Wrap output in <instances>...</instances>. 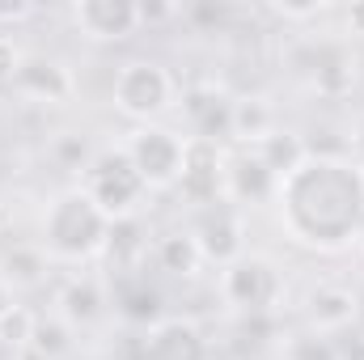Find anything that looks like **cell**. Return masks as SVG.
Here are the masks:
<instances>
[{
  "label": "cell",
  "mask_w": 364,
  "mask_h": 360,
  "mask_svg": "<svg viewBox=\"0 0 364 360\" xmlns=\"http://www.w3.org/2000/svg\"><path fill=\"white\" fill-rule=\"evenodd\" d=\"M279 225L314 250H343L364 229V179L352 157L305 153L275 186Z\"/></svg>",
  "instance_id": "obj_1"
},
{
  "label": "cell",
  "mask_w": 364,
  "mask_h": 360,
  "mask_svg": "<svg viewBox=\"0 0 364 360\" xmlns=\"http://www.w3.org/2000/svg\"><path fill=\"white\" fill-rule=\"evenodd\" d=\"M110 229L114 221L85 195V186H73V191H60L47 212H43V250L51 259H64V263H81L106 250L110 242Z\"/></svg>",
  "instance_id": "obj_2"
},
{
  "label": "cell",
  "mask_w": 364,
  "mask_h": 360,
  "mask_svg": "<svg viewBox=\"0 0 364 360\" xmlns=\"http://www.w3.org/2000/svg\"><path fill=\"white\" fill-rule=\"evenodd\" d=\"M110 97H114L119 115H127L136 123H153L174 106V77L157 60H127L114 73Z\"/></svg>",
  "instance_id": "obj_3"
},
{
  "label": "cell",
  "mask_w": 364,
  "mask_h": 360,
  "mask_svg": "<svg viewBox=\"0 0 364 360\" xmlns=\"http://www.w3.org/2000/svg\"><path fill=\"white\" fill-rule=\"evenodd\" d=\"M144 179L132 166V157L123 149H106L85 166V195L110 216V221H127L136 216V203L144 199Z\"/></svg>",
  "instance_id": "obj_4"
},
{
  "label": "cell",
  "mask_w": 364,
  "mask_h": 360,
  "mask_svg": "<svg viewBox=\"0 0 364 360\" xmlns=\"http://www.w3.org/2000/svg\"><path fill=\"white\" fill-rule=\"evenodd\" d=\"M123 153H127V157H132V166L140 170L144 186L166 191V186H178V179H182L186 136L170 132V127H161V123H140V127L127 136Z\"/></svg>",
  "instance_id": "obj_5"
},
{
  "label": "cell",
  "mask_w": 364,
  "mask_h": 360,
  "mask_svg": "<svg viewBox=\"0 0 364 360\" xmlns=\"http://www.w3.org/2000/svg\"><path fill=\"white\" fill-rule=\"evenodd\" d=\"M284 292V275L263 255H242L229 268H220V297L225 305L242 314H267Z\"/></svg>",
  "instance_id": "obj_6"
},
{
  "label": "cell",
  "mask_w": 364,
  "mask_h": 360,
  "mask_svg": "<svg viewBox=\"0 0 364 360\" xmlns=\"http://www.w3.org/2000/svg\"><path fill=\"white\" fill-rule=\"evenodd\" d=\"M178 195L186 203L199 208H216L225 203V153L212 140H195L186 136V157H182V179Z\"/></svg>",
  "instance_id": "obj_7"
},
{
  "label": "cell",
  "mask_w": 364,
  "mask_h": 360,
  "mask_svg": "<svg viewBox=\"0 0 364 360\" xmlns=\"http://www.w3.org/2000/svg\"><path fill=\"white\" fill-rule=\"evenodd\" d=\"M191 238H195L203 263H220V268H229L233 259L246 255V242H242L246 229H242V212H237L233 203L203 208V216H199V225L191 229Z\"/></svg>",
  "instance_id": "obj_8"
},
{
  "label": "cell",
  "mask_w": 364,
  "mask_h": 360,
  "mask_svg": "<svg viewBox=\"0 0 364 360\" xmlns=\"http://www.w3.org/2000/svg\"><path fill=\"white\" fill-rule=\"evenodd\" d=\"M275 186H279V174L259 157V149L242 144L237 153L225 157V203H275Z\"/></svg>",
  "instance_id": "obj_9"
},
{
  "label": "cell",
  "mask_w": 364,
  "mask_h": 360,
  "mask_svg": "<svg viewBox=\"0 0 364 360\" xmlns=\"http://www.w3.org/2000/svg\"><path fill=\"white\" fill-rule=\"evenodd\" d=\"M136 360H212V348L203 331L186 318H161L157 327L144 331L140 356Z\"/></svg>",
  "instance_id": "obj_10"
},
{
  "label": "cell",
  "mask_w": 364,
  "mask_h": 360,
  "mask_svg": "<svg viewBox=\"0 0 364 360\" xmlns=\"http://www.w3.org/2000/svg\"><path fill=\"white\" fill-rule=\"evenodd\" d=\"M73 21L93 43H123L140 26V4H132V0H81L73 9Z\"/></svg>",
  "instance_id": "obj_11"
},
{
  "label": "cell",
  "mask_w": 364,
  "mask_h": 360,
  "mask_svg": "<svg viewBox=\"0 0 364 360\" xmlns=\"http://www.w3.org/2000/svg\"><path fill=\"white\" fill-rule=\"evenodd\" d=\"M356 314H360V297L348 284H318L305 297V322L314 335H326V339L343 335V331H352Z\"/></svg>",
  "instance_id": "obj_12"
},
{
  "label": "cell",
  "mask_w": 364,
  "mask_h": 360,
  "mask_svg": "<svg viewBox=\"0 0 364 360\" xmlns=\"http://www.w3.org/2000/svg\"><path fill=\"white\" fill-rule=\"evenodd\" d=\"M182 110H186V119H191V132H195V140H225V136H233V97L220 90H212V85H203V90H191L186 93V102H182Z\"/></svg>",
  "instance_id": "obj_13"
},
{
  "label": "cell",
  "mask_w": 364,
  "mask_h": 360,
  "mask_svg": "<svg viewBox=\"0 0 364 360\" xmlns=\"http://www.w3.org/2000/svg\"><path fill=\"white\" fill-rule=\"evenodd\" d=\"M13 85L21 93H30V97H38V102H64L73 93V77H68L64 64H55L47 55H26Z\"/></svg>",
  "instance_id": "obj_14"
},
{
  "label": "cell",
  "mask_w": 364,
  "mask_h": 360,
  "mask_svg": "<svg viewBox=\"0 0 364 360\" xmlns=\"http://www.w3.org/2000/svg\"><path fill=\"white\" fill-rule=\"evenodd\" d=\"M47 259H51V255H47L43 246L17 242L13 250L0 255V280H4L9 288H34V284L47 280Z\"/></svg>",
  "instance_id": "obj_15"
},
{
  "label": "cell",
  "mask_w": 364,
  "mask_h": 360,
  "mask_svg": "<svg viewBox=\"0 0 364 360\" xmlns=\"http://www.w3.org/2000/svg\"><path fill=\"white\" fill-rule=\"evenodd\" d=\"M119 314L127 318V322H136V327H157L161 322V292L144 280V275H132V280H123V288H119Z\"/></svg>",
  "instance_id": "obj_16"
},
{
  "label": "cell",
  "mask_w": 364,
  "mask_h": 360,
  "mask_svg": "<svg viewBox=\"0 0 364 360\" xmlns=\"http://www.w3.org/2000/svg\"><path fill=\"white\" fill-rule=\"evenodd\" d=\"M275 132V115L263 97H237L233 102V140L242 144H259L263 136Z\"/></svg>",
  "instance_id": "obj_17"
},
{
  "label": "cell",
  "mask_w": 364,
  "mask_h": 360,
  "mask_svg": "<svg viewBox=\"0 0 364 360\" xmlns=\"http://www.w3.org/2000/svg\"><path fill=\"white\" fill-rule=\"evenodd\" d=\"M153 259H157V268L166 271V275H195V268L203 263V255H199V246H195L191 233H166V238H157Z\"/></svg>",
  "instance_id": "obj_18"
},
{
  "label": "cell",
  "mask_w": 364,
  "mask_h": 360,
  "mask_svg": "<svg viewBox=\"0 0 364 360\" xmlns=\"http://www.w3.org/2000/svg\"><path fill=\"white\" fill-rule=\"evenodd\" d=\"M60 305H64V318L68 322H93L102 314V288H97V280H73L64 288Z\"/></svg>",
  "instance_id": "obj_19"
},
{
  "label": "cell",
  "mask_w": 364,
  "mask_h": 360,
  "mask_svg": "<svg viewBox=\"0 0 364 360\" xmlns=\"http://www.w3.org/2000/svg\"><path fill=\"white\" fill-rule=\"evenodd\" d=\"M288 360H335V344L326 335H296L292 348H288Z\"/></svg>",
  "instance_id": "obj_20"
},
{
  "label": "cell",
  "mask_w": 364,
  "mask_h": 360,
  "mask_svg": "<svg viewBox=\"0 0 364 360\" xmlns=\"http://www.w3.org/2000/svg\"><path fill=\"white\" fill-rule=\"evenodd\" d=\"M21 60H26V55L13 47V38H4V34H0V81H13V77H17V68H21Z\"/></svg>",
  "instance_id": "obj_21"
},
{
  "label": "cell",
  "mask_w": 364,
  "mask_h": 360,
  "mask_svg": "<svg viewBox=\"0 0 364 360\" xmlns=\"http://www.w3.org/2000/svg\"><path fill=\"white\" fill-rule=\"evenodd\" d=\"M335 360H364V331H343L335 344Z\"/></svg>",
  "instance_id": "obj_22"
},
{
  "label": "cell",
  "mask_w": 364,
  "mask_h": 360,
  "mask_svg": "<svg viewBox=\"0 0 364 360\" xmlns=\"http://www.w3.org/2000/svg\"><path fill=\"white\" fill-rule=\"evenodd\" d=\"M348 149H352V162H356V166H364V115H356V123H352Z\"/></svg>",
  "instance_id": "obj_23"
},
{
  "label": "cell",
  "mask_w": 364,
  "mask_h": 360,
  "mask_svg": "<svg viewBox=\"0 0 364 360\" xmlns=\"http://www.w3.org/2000/svg\"><path fill=\"white\" fill-rule=\"evenodd\" d=\"M275 13H279V17H292V21H305V17H318L322 4H301V9H292V4H275Z\"/></svg>",
  "instance_id": "obj_24"
},
{
  "label": "cell",
  "mask_w": 364,
  "mask_h": 360,
  "mask_svg": "<svg viewBox=\"0 0 364 360\" xmlns=\"http://www.w3.org/2000/svg\"><path fill=\"white\" fill-rule=\"evenodd\" d=\"M13 309H17V301H13V288H9V284L0 280V322H4V318H9Z\"/></svg>",
  "instance_id": "obj_25"
},
{
  "label": "cell",
  "mask_w": 364,
  "mask_h": 360,
  "mask_svg": "<svg viewBox=\"0 0 364 360\" xmlns=\"http://www.w3.org/2000/svg\"><path fill=\"white\" fill-rule=\"evenodd\" d=\"M348 30L352 34H364V4H352L348 9Z\"/></svg>",
  "instance_id": "obj_26"
},
{
  "label": "cell",
  "mask_w": 364,
  "mask_h": 360,
  "mask_svg": "<svg viewBox=\"0 0 364 360\" xmlns=\"http://www.w3.org/2000/svg\"><path fill=\"white\" fill-rule=\"evenodd\" d=\"M30 13H34V9H26V4H13V9H9V4H0V17H4V21H17V17H30Z\"/></svg>",
  "instance_id": "obj_27"
},
{
  "label": "cell",
  "mask_w": 364,
  "mask_h": 360,
  "mask_svg": "<svg viewBox=\"0 0 364 360\" xmlns=\"http://www.w3.org/2000/svg\"><path fill=\"white\" fill-rule=\"evenodd\" d=\"M356 242H360V250H364V229H360V238H356Z\"/></svg>",
  "instance_id": "obj_28"
}]
</instances>
